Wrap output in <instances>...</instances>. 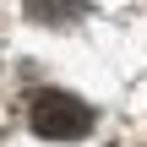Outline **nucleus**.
<instances>
[{"label": "nucleus", "instance_id": "nucleus-1", "mask_svg": "<svg viewBox=\"0 0 147 147\" xmlns=\"http://www.w3.org/2000/svg\"><path fill=\"white\" fill-rule=\"evenodd\" d=\"M27 120H33V131H38V136H49V142H82V136L93 131V109H87L76 93H60V87L33 93Z\"/></svg>", "mask_w": 147, "mask_h": 147}, {"label": "nucleus", "instance_id": "nucleus-2", "mask_svg": "<svg viewBox=\"0 0 147 147\" xmlns=\"http://www.w3.org/2000/svg\"><path fill=\"white\" fill-rule=\"evenodd\" d=\"M22 11L38 27H76L87 16V0H22Z\"/></svg>", "mask_w": 147, "mask_h": 147}]
</instances>
